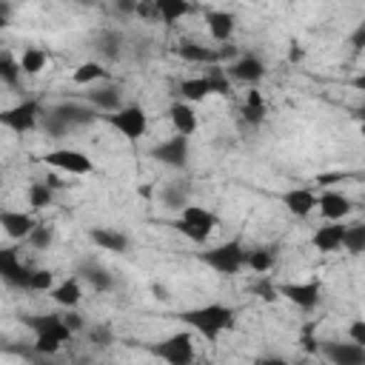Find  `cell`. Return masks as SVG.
<instances>
[{
  "instance_id": "8d00e7d4",
  "label": "cell",
  "mask_w": 365,
  "mask_h": 365,
  "mask_svg": "<svg viewBox=\"0 0 365 365\" xmlns=\"http://www.w3.org/2000/svg\"><path fill=\"white\" fill-rule=\"evenodd\" d=\"M100 77H106V68H103L100 63H83V66L74 71V83H80V86L94 83V80H100Z\"/></svg>"
},
{
  "instance_id": "4316f807",
  "label": "cell",
  "mask_w": 365,
  "mask_h": 365,
  "mask_svg": "<svg viewBox=\"0 0 365 365\" xmlns=\"http://www.w3.org/2000/svg\"><path fill=\"white\" fill-rule=\"evenodd\" d=\"M148 3L154 6L163 23H177L180 17L188 14V0H148Z\"/></svg>"
},
{
  "instance_id": "1f68e13d",
  "label": "cell",
  "mask_w": 365,
  "mask_h": 365,
  "mask_svg": "<svg viewBox=\"0 0 365 365\" xmlns=\"http://www.w3.org/2000/svg\"><path fill=\"white\" fill-rule=\"evenodd\" d=\"M342 248L348 254H365V222L345 225V242H342Z\"/></svg>"
},
{
  "instance_id": "83f0119b",
  "label": "cell",
  "mask_w": 365,
  "mask_h": 365,
  "mask_svg": "<svg viewBox=\"0 0 365 365\" xmlns=\"http://www.w3.org/2000/svg\"><path fill=\"white\" fill-rule=\"evenodd\" d=\"M242 120L251 123V125H259L265 120V100L257 88H251L245 94V103H242Z\"/></svg>"
},
{
  "instance_id": "30bf717a",
  "label": "cell",
  "mask_w": 365,
  "mask_h": 365,
  "mask_svg": "<svg viewBox=\"0 0 365 365\" xmlns=\"http://www.w3.org/2000/svg\"><path fill=\"white\" fill-rule=\"evenodd\" d=\"M43 160H46V165L60 168V171H68V174H88L94 168L91 160L83 151H77V148H57V151L43 154Z\"/></svg>"
},
{
  "instance_id": "e0dca14e",
  "label": "cell",
  "mask_w": 365,
  "mask_h": 365,
  "mask_svg": "<svg viewBox=\"0 0 365 365\" xmlns=\"http://www.w3.org/2000/svg\"><path fill=\"white\" fill-rule=\"evenodd\" d=\"M77 277H80V279H86V282H88L94 291H100V294H106V291H111V288H114V277H111L100 262H91V259L80 262Z\"/></svg>"
},
{
  "instance_id": "8992f818",
  "label": "cell",
  "mask_w": 365,
  "mask_h": 365,
  "mask_svg": "<svg viewBox=\"0 0 365 365\" xmlns=\"http://www.w3.org/2000/svg\"><path fill=\"white\" fill-rule=\"evenodd\" d=\"M108 123L125 137V140H140L148 128V114L143 111V106H123L114 114H108Z\"/></svg>"
},
{
  "instance_id": "7bdbcfd3",
  "label": "cell",
  "mask_w": 365,
  "mask_h": 365,
  "mask_svg": "<svg viewBox=\"0 0 365 365\" xmlns=\"http://www.w3.org/2000/svg\"><path fill=\"white\" fill-rule=\"evenodd\" d=\"M348 336H351L354 342L365 345V319H354V322L348 325Z\"/></svg>"
},
{
  "instance_id": "ac0fdd59",
  "label": "cell",
  "mask_w": 365,
  "mask_h": 365,
  "mask_svg": "<svg viewBox=\"0 0 365 365\" xmlns=\"http://www.w3.org/2000/svg\"><path fill=\"white\" fill-rule=\"evenodd\" d=\"M282 205L294 214V217H308L317 208V197L311 188H291L282 194Z\"/></svg>"
},
{
  "instance_id": "ab89813d",
  "label": "cell",
  "mask_w": 365,
  "mask_h": 365,
  "mask_svg": "<svg viewBox=\"0 0 365 365\" xmlns=\"http://www.w3.org/2000/svg\"><path fill=\"white\" fill-rule=\"evenodd\" d=\"M29 242H31L37 251H43V248L51 245V231H48L46 225H34V231L29 234Z\"/></svg>"
},
{
  "instance_id": "e575fe53",
  "label": "cell",
  "mask_w": 365,
  "mask_h": 365,
  "mask_svg": "<svg viewBox=\"0 0 365 365\" xmlns=\"http://www.w3.org/2000/svg\"><path fill=\"white\" fill-rule=\"evenodd\" d=\"M245 265L251 271H257V274H265V271L274 268V254L268 248H254V251L245 254Z\"/></svg>"
},
{
  "instance_id": "7c38bea8",
  "label": "cell",
  "mask_w": 365,
  "mask_h": 365,
  "mask_svg": "<svg viewBox=\"0 0 365 365\" xmlns=\"http://www.w3.org/2000/svg\"><path fill=\"white\" fill-rule=\"evenodd\" d=\"M319 351L334 362V365H365V345H359V342H336V339H331V342H322L319 345Z\"/></svg>"
},
{
  "instance_id": "f35d334b",
  "label": "cell",
  "mask_w": 365,
  "mask_h": 365,
  "mask_svg": "<svg viewBox=\"0 0 365 365\" xmlns=\"http://www.w3.org/2000/svg\"><path fill=\"white\" fill-rule=\"evenodd\" d=\"M205 74H208V80H211L214 94H228V71H222L220 66H211Z\"/></svg>"
},
{
  "instance_id": "277c9868",
  "label": "cell",
  "mask_w": 365,
  "mask_h": 365,
  "mask_svg": "<svg viewBox=\"0 0 365 365\" xmlns=\"http://www.w3.org/2000/svg\"><path fill=\"white\" fill-rule=\"evenodd\" d=\"M245 254H248V251H245L237 240H231V242H222V245H214V248L202 251L200 259H202L208 268H214L217 274H237V271L245 268Z\"/></svg>"
},
{
  "instance_id": "9a60e30c",
  "label": "cell",
  "mask_w": 365,
  "mask_h": 365,
  "mask_svg": "<svg viewBox=\"0 0 365 365\" xmlns=\"http://www.w3.org/2000/svg\"><path fill=\"white\" fill-rule=\"evenodd\" d=\"M0 222H3V231L11 240H29V234L37 225L34 217L26 214V211H0Z\"/></svg>"
},
{
  "instance_id": "52a82bcc",
  "label": "cell",
  "mask_w": 365,
  "mask_h": 365,
  "mask_svg": "<svg viewBox=\"0 0 365 365\" xmlns=\"http://www.w3.org/2000/svg\"><path fill=\"white\" fill-rule=\"evenodd\" d=\"M40 117H43V114H40V103H37V100H23V103H17L14 108H6V111L0 114V123H3L6 128H11L14 134H23V131H31Z\"/></svg>"
},
{
  "instance_id": "f5cc1de1",
  "label": "cell",
  "mask_w": 365,
  "mask_h": 365,
  "mask_svg": "<svg viewBox=\"0 0 365 365\" xmlns=\"http://www.w3.org/2000/svg\"><path fill=\"white\" fill-rule=\"evenodd\" d=\"M362 134H365V123H362Z\"/></svg>"
},
{
  "instance_id": "cb8c5ba5",
  "label": "cell",
  "mask_w": 365,
  "mask_h": 365,
  "mask_svg": "<svg viewBox=\"0 0 365 365\" xmlns=\"http://www.w3.org/2000/svg\"><path fill=\"white\" fill-rule=\"evenodd\" d=\"M80 297H83V291H80V277H68L66 282H60V285L51 288V299H54L57 305H63V308H77Z\"/></svg>"
},
{
  "instance_id": "b9f144b4",
  "label": "cell",
  "mask_w": 365,
  "mask_h": 365,
  "mask_svg": "<svg viewBox=\"0 0 365 365\" xmlns=\"http://www.w3.org/2000/svg\"><path fill=\"white\" fill-rule=\"evenodd\" d=\"M88 339H91L94 345L106 348V345L111 342V331H108V328H91V331H88Z\"/></svg>"
},
{
  "instance_id": "d4e9b609",
  "label": "cell",
  "mask_w": 365,
  "mask_h": 365,
  "mask_svg": "<svg viewBox=\"0 0 365 365\" xmlns=\"http://www.w3.org/2000/svg\"><path fill=\"white\" fill-rule=\"evenodd\" d=\"M180 94H182V100H188V103H197V100H205L208 94H214V88H211V80H208V74H202V77H188V80H182V83H180Z\"/></svg>"
},
{
  "instance_id": "d6986e66",
  "label": "cell",
  "mask_w": 365,
  "mask_h": 365,
  "mask_svg": "<svg viewBox=\"0 0 365 365\" xmlns=\"http://www.w3.org/2000/svg\"><path fill=\"white\" fill-rule=\"evenodd\" d=\"M88 240L103 251H114V254H125L128 251V237L123 231H114V228H91Z\"/></svg>"
},
{
  "instance_id": "44dd1931",
  "label": "cell",
  "mask_w": 365,
  "mask_h": 365,
  "mask_svg": "<svg viewBox=\"0 0 365 365\" xmlns=\"http://www.w3.org/2000/svg\"><path fill=\"white\" fill-rule=\"evenodd\" d=\"M54 111L63 114L71 128H83L97 120V111L91 106H80V103H60V106H54Z\"/></svg>"
},
{
  "instance_id": "7dc6e473",
  "label": "cell",
  "mask_w": 365,
  "mask_h": 365,
  "mask_svg": "<svg viewBox=\"0 0 365 365\" xmlns=\"http://www.w3.org/2000/svg\"><path fill=\"white\" fill-rule=\"evenodd\" d=\"M254 291H257V294H262V299H274V294H279V291H277L271 282H259Z\"/></svg>"
},
{
  "instance_id": "d590c367",
  "label": "cell",
  "mask_w": 365,
  "mask_h": 365,
  "mask_svg": "<svg viewBox=\"0 0 365 365\" xmlns=\"http://www.w3.org/2000/svg\"><path fill=\"white\" fill-rule=\"evenodd\" d=\"M20 74H23V68H20V63H14L9 54H3L0 57V80L6 83V86H17L20 83Z\"/></svg>"
},
{
  "instance_id": "681fc988",
  "label": "cell",
  "mask_w": 365,
  "mask_h": 365,
  "mask_svg": "<svg viewBox=\"0 0 365 365\" xmlns=\"http://www.w3.org/2000/svg\"><path fill=\"white\" fill-rule=\"evenodd\" d=\"M234 54H237V48H234V46H222V48H220V60H231Z\"/></svg>"
},
{
  "instance_id": "f546056e",
  "label": "cell",
  "mask_w": 365,
  "mask_h": 365,
  "mask_svg": "<svg viewBox=\"0 0 365 365\" xmlns=\"http://www.w3.org/2000/svg\"><path fill=\"white\" fill-rule=\"evenodd\" d=\"M160 200H163L165 208H171V211H182V208L188 205V188H185L182 182L165 185V188L160 191Z\"/></svg>"
},
{
  "instance_id": "3957f363",
  "label": "cell",
  "mask_w": 365,
  "mask_h": 365,
  "mask_svg": "<svg viewBox=\"0 0 365 365\" xmlns=\"http://www.w3.org/2000/svg\"><path fill=\"white\" fill-rule=\"evenodd\" d=\"M180 214H182V217L174 222V228H177L180 234H185L191 242H205L208 234L217 228V214L208 211V208H202V205H191V202H188Z\"/></svg>"
},
{
  "instance_id": "5b68a950",
  "label": "cell",
  "mask_w": 365,
  "mask_h": 365,
  "mask_svg": "<svg viewBox=\"0 0 365 365\" xmlns=\"http://www.w3.org/2000/svg\"><path fill=\"white\" fill-rule=\"evenodd\" d=\"M148 351L171 365H188L194 359V342H191V334H185V331L171 334L168 339H163L157 345H148Z\"/></svg>"
},
{
  "instance_id": "5bb4252c",
  "label": "cell",
  "mask_w": 365,
  "mask_h": 365,
  "mask_svg": "<svg viewBox=\"0 0 365 365\" xmlns=\"http://www.w3.org/2000/svg\"><path fill=\"white\" fill-rule=\"evenodd\" d=\"M311 242H314V248L331 254V251L342 248V242H345V225H342L339 220H328L325 225H319V228L314 231Z\"/></svg>"
},
{
  "instance_id": "f6af8a7d",
  "label": "cell",
  "mask_w": 365,
  "mask_h": 365,
  "mask_svg": "<svg viewBox=\"0 0 365 365\" xmlns=\"http://www.w3.org/2000/svg\"><path fill=\"white\" fill-rule=\"evenodd\" d=\"M314 325H308L305 331H302V348L308 351V354H314V351H319V345H317V339H314Z\"/></svg>"
},
{
  "instance_id": "7a4b0ae2",
  "label": "cell",
  "mask_w": 365,
  "mask_h": 365,
  "mask_svg": "<svg viewBox=\"0 0 365 365\" xmlns=\"http://www.w3.org/2000/svg\"><path fill=\"white\" fill-rule=\"evenodd\" d=\"M26 325L34 331V354L51 356L60 351L63 342H71V328L66 325L63 317L57 314H40V317H26Z\"/></svg>"
},
{
  "instance_id": "2e32d148",
  "label": "cell",
  "mask_w": 365,
  "mask_h": 365,
  "mask_svg": "<svg viewBox=\"0 0 365 365\" xmlns=\"http://www.w3.org/2000/svg\"><path fill=\"white\" fill-rule=\"evenodd\" d=\"M168 120H171V125H174L177 134L191 137V134L197 131V114H194V108H191L188 100H177V103H171V108H168Z\"/></svg>"
},
{
  "instance_id": "60d3db41",
  "label": "cell",
  "mask_w": 365,
  "mask_h": 365,
  "mask_svg": "<svg viewBox=\"0 0 365 365\" xmlns=\"http://www.w3.org/2000/svg\"><path fill=\"white\" fill-rule=\"evenodd\" d=\"M348 43H351V51H354V54L365 51V20L351 31V40H348Z\"/></svg>"
},
{
  "instance_id": "603a6c76",
  "label": "cell",
  "mask_w": 365,
  "mask_h": 365,
  "mask_svg": "<svg viewBox=\"0 0 365 365\" xmlns=\"http://www.w3.org/2000/svg\"><path fill=\"white\" fill-rule=\"evenodd\" d=\"M177 54L182 57V60H188V63H208V66H217L220 63V51H214V48H208V46H200V43H180V48H177Z\"/></svg>"
},
{
  "instance_id": "d6a6232c",
  "label": "cell",
  "mask_w": 365,
  "mask_h": 365,
  "mask_svg": "<svg viewBox=\"0 0 365 365\" xmlns=\"http://www.w3.org/2000/svg\"><path fill=\"white\" fill-rule=\"evenodd\" d=\"M40 123H43V131H46L48 137H66V134L71 131L68 120H66L63 114H57L54 108H51V111H46V114L40 117Z\"/></svg>"
},
{
  "instance_id": "816d5d0a",
  "label": "cell",
  "mask_w": 365,
  "mask_h": 365,
  "mask_svg": "<svg viewBox=\"0 0 365 365\" xmlns=\"http://www.w3.org/2000/svg\"><path fill=\"white\" fill-rule=\"evenodd\" d=\"M356 114H359V120H362V123H365V103H362V106H359V108H356Z\"/></svg>"
},
{
  "instance_id": "8fae6325",
  "label": "cell",
  "mask_w": 365,
  "mask_h": 365,
  "mask_svg": "<svg viewBox=\"0 0 365 365\" xmlns=\"http://www.w3.org/2000/svg\"><path fill=\"white\" fill-rule=\"evenodd\" d=\"M31 271H34V268H29V265H23V262L17 259V251H14V248H3V251H0V274H3V279H6L11 288H26V291H29Z\"/></svg>"
},
{
  "instance_id": "ee69618b",
  "label": "cell",
  "mask_w": 365,
  "mask_h": 365,
  "mask_svg": "<svg viewBox=\"0 0 365 365\" xmlns=\"http://www.w3.org/2000/svg\"><path fill=\"white\" fill-rule=\"evenodd\" d=\"M63 319H66V325H68V328H71L74 334H77V331H83V325H86V322H83V317H80V314H77L74 308H68Z\"/></svg>"
},
{
  "instance_id": "484cf974",
  "label": "cell",
  "mask_w": 365,
  "mask_h": 365,
  "mask_svg": "<svg viewBox=\"0 0 365 365\" xmlns=\"http://www.w3.org/2000/svg\"><path fill=\"white\" fill-rule=\"evenodd\" d=\"M88 103L103 108V111H117L120 106V88L117 86H103V88H91L88 91Z\"/></svg>"
},
{
  "instance_id": "bcb514c9",
  "label": "cell",
  "mask_w": 365,
  "mask_h": 365,
  "mask_svg": "<svg viewBox=\"0 0 365 365\" xmlns=\"http://www.w3.org/2000/svg\"><path fill=\"white\" fill-rule=\"evenodd\" d=\"M117 11L120 14H137L140 11V0H117Z\"/></svg>"
},
{
  "instance_id": "6da1fadb",
  "label": "cell",
  "mask_w": 365,
  "mask_h": 365,
  "mask_svg": "<svg viewBox=\"0 0 365 365\" xmlns=\"http://www.w3.org/2000/svg\"><path fill=\"white\" fill-rule=\"evenodd\" d=\"M180 319H182L185 325H191L197 334H202L208 342H214L222 331H231V328H234L237 311H234L231 305H222V302H208V305L182 311Z\"/></svg>"
},
{
  "instance_id": "f1b7e54d",
  "label": "cell",
  "mask_w": 365,
  "mask_h": 365,
  "mask_svg": "<svg viewBox=\"0 0 365 365\" xmlns=\"http://www.w3.org/2000/svg\"><path fill=\"white\" fill-rule=\"evenodd\" d=\"M51 200H54V188H51L46 180H37V182H31V185H29V205H31L34 211L48 208V205H51Z\"/></svg>"
},
{
  "instance_id": "836d02e7",
  "label": "cell",
  "mask_w": 365,
  "mask_h": 365,
  "mask_svg": "<svg viewBox=\"0 0 365 365\" xmlns=\"http://www.w3.org/2000/svg\"><path fill=\"white\" fill-rule=\"evenodd\" d=\"M120 46H123V37L117 31H103L97 37V51L106 57V60H117L120 57Z\"/></svg>"
},
{
  "instance_id": "c3c4849f",
  "label": "cell",
  "mask_w": 365,
  "mask_h": 365,
  "mask_svg": "<svg viewBox=\"0 0 365 365\" xmlns=\"http://www.w3.org/2000/svg\"><path fill=\"white\" fill-rule=\"evenodd\" d=\"M302 57H305V51H302V48L294 43V46H291V51H288V60H291V63H299Z\"/></svg>"
},
{
  "instance_id": "ba28073f",
  "label": "cell",
  "mask_w": 365,
  "mask_h": 365,
  "mask_svg": "<svg viewBox=\"0 0 365 365\" xmlns=\"http://www.w3.org/2000/svg\"><path fill=\"white\" fill-rule=\"evenodd\" d=\"M277 291H279L291 305H297V308H302V311H311V308H317V302H319V297H322V282H319V279H308V282H282V285H277Z\"/></svg>"
},
{
  "instance_id": "9c48e42d",
  "label": "cell",
  "mask_w": 365,
  "mask_h": 365,
  "mask_svg": "<svg viewBox=\"0 0 365 365\" xmlns=\"http://www.w3.org/2000/svg\"><path fill=\"white\" fill-rule=\"evenodd\" d=\"M151 157L163 165H171V168H185L188 163V137L185 134H174L171 140L160 143L151 148Z\"/></svg>"
},
{
  "instance_id": "74e56055",
  "label": "cell",
  "mask_w": 365,
  "mask_h": 365,
  "mask_svg": "<svg viewBox=\"0 0 365 365\" xmlns=\"http://www.w3.org/2000/svg\"><path fill=\"white\" fill-rule=\"evenodd\" d=\"M51 288H54V274L48 268H34L31 271L29 291H51Z\"/></svg>"
},
{
  "instance_id": "7402d4cb",
  "label": "cell",
  "mask_w": 365,
  "mask_h": 365,
  "mask_svg": "<svg viewBox=\"0 0 365 365\" xmlns=\"http://www.w3.org/2000/svg\"><path fill=\"white\" fill-rule=\"evenodd\" d=\"M205 26H208V31L217 43H228L231 34H234V14L231 11H208Z\"/></svg>"
},
{
  "instance_id": "4fadbf2b",
  "label": "cell",
  "mask_w": 365,
  "mask_h": 365,
  "mask_svg": "<svg viewBox=\"0 0 365 365\" xmlns=\"http://www.w3.org/2000/svg\"><path fill=\"white\" fill-rule=\"evenodd\" d=\"M228 74H231L234 80H240V83L254 86V83H259V80L265 77V63H262L257 54H242L240 60H234V63L228 66Z\"/></svg>"
},
{
  "instance_id": "ffe728a7",
  "label": "cell",
  "mask_w": 365,
  "mask_h": 365,
  "mask_svg": "<svg viewBox=\"0 0 365 365\" xmlns=\"http://www.w3.org/2000/svg\"><path fill=\"white\" fill-rule=\"evenodd\" d=\"M317 205H319V214L325 217V220H342L345 214H351V200L345 197V194H339V191H325L319 200H317Z\"/></svg>"
},
{
  "instance_id": "4dcf8cb0",
  "label": "cell",
  "mask_w": 365,
  "mask_h": 365,
  "mask_svg": "<svg viewBox=\"0 0 365 365\" xmlns=\"http://www.w3.org/2000/svg\"><path fill=\"white\" fill-rule=\"evenodd\" d=\"M46 63H48V54L43 51V48H26L23 51V57H20V68H23V74H40L43 68H46Z\"/></svg>"
},
{
  "instance_id": "f907efd6",
  "label": "cell",
  "mask_w": 365,
  "mask_h": 365,
  "mask_svg": "<svg viewBox=\"0 0 365 365\" xmlns=\"http://www.w3.org/2000/svg\"><path fill=\"white\" fill-rule=\"evenodd\" d=\"M354 88H359V91H365V74H359V77H354Z\"/></svg>"
}]
</instances>
